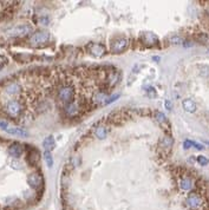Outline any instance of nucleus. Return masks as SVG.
I'll list each match as a JSON object with an SVG mask.
<instances>
[{
	"instance_id": "f257e3e1",
	"label": "nucleus",
	"mask_w": 209,
	"mask_h": 210,
	"mask_svg": "<svg viewBox=\"0 0 209 210\" xmlns=\"http://www.w3.org/2000/svg\"><path fill=\"white\" fill-rule=\"evenodd\" d=\"M58 99L64 104L72 103L75 99V87L72 85H63L58 89Z\"/></svg>"
},
{
	"instance_id": "f03ea898",
	"label": "nucleus",
	"mask_w": 209,
	"mask_h": 210,
	"mask_svg": "<svg viewBox=\"0 0 209 210\" xmlns=\"http://www.w3.org/2000/svg\"><path fill=\"white\" fill-rule=\"evenodd\" d=\"M64 113L66 117H70V118H73V117H77L80 112H82V104L78 102V100H73L72 103H69L66 105H64Z\"/></svg>"
},
{
	"instance_id": "7ed1b4c3",
	"label": "nucleus",
	"mask_w": 209,
	"mask_h": 210,
	"mask_svg": "<svg viewBox=\"0 0 209 210\" xmlns=\"http://www.w3.org/2000/svg\"><path fill=\"white\" fill-rule=\"evenodd\" d=\"M48 39H50V33L47 31H38L31 36L30 44L32 46H40L46 41H48Z\"/></svg>"
},
{
	"instance_id": "20e7f679",
	"label": "nucleus",
	"mask_w": 209,
	"mask_h": 210,
	"mask_svg": "<svg viewBox=\"0 0 209 210\" xmlns=\"http://www.w3.org/2000/svg\"><path fill=\"white\" fill-rule=\"evenodd\" d=\"M6 112L8 116L13 117V118H17L19 117L21 111H23V106L19 100H15V99H12L10 100L7 104H6V108H5Z\"/></svg>"
},
{
	"instance_id": "39448f33",
	"label": "nucleus",
	"mask_w": 209,
	"mask_h": 210,
	"mask_svg": "<svg viewBox=\"0 0 209 210\" xmlns=\"http://www.w3.org/2000/svg\"><path fill=\"white\" fill-rule=\"evenodd\" d=\"M31 32H32L31 25H19V26H15L7 31V33L12 37H25Z\"/></svg>"
},
{
	"instance_id": "423d86ee",
	"label": "nucleus",
	"mask_w": 209,
	"mask_h": 210,
	"mask_svg": "<svg viewBox=\"0 0 209 210\" xmlns=\"http://www.w3.org/2000/svg\"><path fill=\"white\" fill-rule=\"evenodd\" d=\"M86 50L89 51V53L95 56V57H102L107 53V50H105V46L102 45V44H98V43H90L86 45Z\"/></svg>"
},
{
	"instance_id": "0eeeda50",
	"label": "nucleus",
	"mask_w": 209,
	"mask_h": 210,
	"mask_svg": "<svg viewBox=\"0 0 209 210\" xmlns=\"http://www.w3.org/2000/svg\"><path fill=\"white\" fill-rule=\"evenodd\" d=\"M27 184L34 189V190H38L43 187V177L42 175L38 172H32L27 176Z\"/></svg>"
},
{
	"instance_id": "6e6552de",
	"label": "nucleus",
	"mask_w": 209,
	"mask_h": 210,
	"mask_svg": "<svg viewBox=\"0 0 209 210\" xmlns=\"http://www.w3.org/2000/svg\"><path fill=\"white\" fill-rule=\"evenodd\" d=\"M128 45H129V41L125 38H117L112 40L110 48L115 53H120V52H123L128 48Z\"/></svg>"
},
{
	"instance_id": "1a4fd4ad",
	"label": "nucleus",
	"mask_w": 209,
	"mask_h": 210,
	"mask_svg": "<svg viewBox=\"0 0 209 210\" xmlns=\"http://www.w3.org/2000/svg\"><path fill=\"white\" fill-rule=\"evenodd\" d=\"M187 205L190 209H193V210L199 209L202 205L201 196L199 194H196V192H190V194L188 195V197H187Z\"/></svg>"
},
{
	"instance_id": "9d476101",
	"label": "nucleus",
	"mask_w": 209,
	"mask_h": 210,
	"mask_svg": "<svg viewBox=\"0 0 209 210\" xmlns=\"http://www.w3.org/2000/svg\"><path fill=\"white\" fill-rule=\"evenodd\" d=\"M7 152H8V155L11 157H13V158H19V157L23 155V152H24V148H23V145L20 143L14 142L8 146Z\"/></svg>"
},
{
	"instance_id": "9b49d317",
	"label": "nucleus",
	"mask_w": 209,
	"mask_h": 210,
	"mask_svg": "<svg viewBox=\"0 0 209 210\" xmlns=\"http://www.w3.org/2000/svg\"><path fill=\"white\" fill-rule=\"evenodd\" d=\"M141 40L143 44L148 45V46H154L158 43V38L155 36L154 33H150V32H145L141 36Z\"/></svg>"
},
{
	"instance_id": "f8f14e48",
	"label": "nucleus",
	"mask_w": 209,
	"mask_h": 210,
	"mask_svg": "<svg viewBox=\"0 0 209 210\" xmlns=\"http://www.w3.org/2000/svg\"><path fill=\"white\" fill-rule=\"evenodd\" d=\"M21 90V87L20 85L17 83V82H11L6 85L5 87V92L8 95V96H15V95H18Z\"/></svg>"
},
{
	"instance_id": "ddd939ff",
	"label": "nucleus",
	"mask_w": 209,
	"mask_h": 210,
	"mask_svg": "<svg viewBox=\"0 0 209 210\" xmlns=\"http://www.w3.org/2000/svg\"><path fill=\"white\" fill-rule=\"evenodd\" d=\"M179 185H180V188H181L182 190H184V191H189V190H191V188H193L194 183H193V180H191L190 177H188V176H183V177L180 180Z\"/></svg>"
},
{
	"instance_id": "4468645a",
	"label": "nucleus",
	"mask_w": 209,
	"mask_h": 210,
	"mask_svg": "<svg viewBox=\"0 0 209 210\" xmlns=\"http://www.w3.org/2000/svg\"><path fill=\"white\" fill-rule=\"evenodd\" d=\"M5 132H7L8 135H13V136H18V137H27L28 136V132L21 128H11L8 126Z\"/></svg>"
},
{
	"instance_id": "2eb2a0df",
	"label": "nucleus",
	"mask_w": 209,
	"mask_h": 210,
	"mask_svg": "<svg viewBox=\"0 0 209 210\" xmlns=\"http://www.w3.org/2000/svg\"><path fill=\"white\" fill-rule=\"evenodd\" d=\"M182 106L189 113H193V112L196 111V104H195V102L193 99H190V98H187V99H184L182 102Z\"/></svg>"
},
{
	"instance_id": "dca6fc26",
	"label": "nucleus",
	"mask_w": 209,
	"mask_h": 210,
	"mask_svg": "<svg viewBox=\"0 0 209 210\" xmlns=\"http://www.w3.org/2000/svg\"><path fill=\"white\" fill-rule=\"evenodd\" d=\"M43 146H44V149H45V151H52L55 149V146H56V142H55V138L52 137V136H48V137H46L45 139H44V142H43Z\"/></svg>"
},
{
	"instance_id": "f3484780",
	"label": "nucleus",
	"mask_w": 209,
	"mask_h": 210,
	"mask_svg": "<svg viewBox=\"0 0 209 210\" xmlns=\"http://www.w3.org/2000/svg\"><path fill=\"white\" fill-rule=\"evenodd\" d=\"M95 135H96V137L97 138H99V139H104L107 136H108V130H107V128L105 126H98L97 129H96V131H95Z\"/></svg>"
},
{
	"instance_id": "a211bd4d",
	"label": "nucleus",
	"mask_w": 209,
	"mask_h": 210,
	"mask_svg": "<svg viewBox=\"0 0 209 210\" xmlns=\"http://www.w3.org/2000/svg\"><path fill=\"white\" fill-rule=\"evenodd\" d=\"M38 156H39V153H38L37 150H32V152H31L30 156H28V163L32 164V165H34V164H36V162H38V160H39Z\"/></svg>"
},
{
	"instance_id": "6ab92c4d",
	"label": "nucleus",
	"mask_w": 209,
	"mask_h": 210,
	"mask_svg": "<svg viewBox=\"0 0 209 210\" xmlns=\"http://www.w3.org/2000/svg\"><path fill=\"white\" fill-rule=\"evenodd\" d=\"M172 143H174V141H172V138L170 137V136H165L163 139H162V142H161V146L162 148H168V149H170L171 146H172Z\"/></svg>"
},
{
	"instance_id": "aec40b11",
	"label": "nucleus",
	"mask_w": 209,
	"mask_h": 210,
	"mask_svg": "<svg viewBox=\"0 0 209 210\" xmlns=\"http://www.w3.org/2000/svg\"><path fill=\"white\" fill-rule=\"evenodd\" d=\"M155 117H156V120L158 122V124H161V125L168 124V119H167V117L164 116V113H162V112H156V113H155Z\"/></svg>"
},
{
	"instance_id": "412c9836",
	"label": "nucleus",
	"mask_w": 209,
	"mask_h": 210,
	"mask_svg": "<svg viewBox=\"0 0 209 210\" xmlns=\"http://www.w3.org/2000/svg\"><path fill=\"white\" fill-rule=\"evenodd\" d=\"M44 158H45V162H46V165L48 168H51L53 165V158H52V155L50 151H45L44 152Z\"/></svg>"
},
{
	"instance_id": "4be33fe9",
	"label": "nucleus",
	"mask_w": 209,
	"mask_h": 210,
	"mask_svg": "<svg viewBox=\"0 0 209 210\" xmlns=\"http://www.w3.org/2000/svg\"><path fill=\"white\" fill-rule=\"evenodd\" d=\"M196 161L199 162L200 165H207V164L209 163V160L207 158V157H204V156H197V160H196Z\"/></svg>"
},
{
	"instance_id": "5701e85b",
	"label": "nucleus",
	"mask_w": 209,
	"mask_h": 210,
	"mask_svg": "<svg viewBox=\"0 0 209 210\" xmlns=\"http://www.w3.org/2000/svg\"><path fill=\"white\" fill-rule=\"evenodd\" d=\"M11 166H12L13 169H15V170L23 169V164H21L19 161H17V160H13V161L11 162Z\"/></svg>"
},
{
	"instance_id": "b1692460",
	"label": "nucleus",
	"mask_w": 209,
	"mask_h": 210,
	"mask_svg": "<svg viewBox=\"0 0 209 210\" xmlns=\"http://www.w3.org/2000/svg\"><path fill=\"white\" fill-rule=\"evenodd\" d=\"M170 41H171L172 44H182V43H183V39H182L181 37L175 36V37H172V38L170 39Z\"/></svg>"
},
{
	"instance_id": "393cba45",
	"label": "nucleus",
	"mask_w": 209,
	"mask_h": 210,
	"mask_svg": "<svg viewBox=\"0 0 209 210\" xmlns=\"http://www.w3.org/2000/svg\"><path fill=\"white\" fill-rule=\"evenodd\" d=\"M8 126H10V125H8L7 122H5V120H0V129H1V130H4V131H5Z\"/></svg>"
},
{
	"instance_id": "a878e982",
	"label": "nucleus",
	"mask_w": 209,
	"mask_h": 210,
	"mask_svg": "<svg viewBox=\"0 0 209 210\" xmlns=\"http://www.w3.org/2000/svg\"><path fill=\"white\" fill-rule=\"evenodd\" d=\"M119 97V95H113V96H111V97H109L108 99H107V102H105V104H110V103H112V102H115L117 98Z\"/></svg>"
},
{
	"instance_id": "bb28decb",
	"label": "nucleus",
	"mask_w": 209,
	"mask_h": 210,
	"mask_svg": "<svg viewBox=\"0 0 209 210\" xmlns=\"http://www.w3.org/2000/svg\"><path fill=\"white\" fill-rule=\"evenodd\" d=\"M191 146H195V148L199 149V150H202V149H203V145H202V144L196 143V142H193V141H191Z\"/></svg>"
},
{
	"instance_id": "cd10ccee",
	"label": "nucleus",
	"mask_w": 209,
	"mask_h": 210,
	"mask_svg": "<svg viewBox=\"0 0 209 210\" xmlns=\"http://www.w3.org/2000/svg\"><path fill=\"white\" fill-rule=\"evenodd\" d=\"M183 145H184V149H189V148H191V141H184Z\"/></svg>"
},
{
	"instance_id": "c85d7f7f",
	"label": "nucleus",
	"mask_w": 209,
	"mask_h": 210,
	"mask_svg": "<svg viewBox=\"0 0 209 210\" xmlns=\"http://www.w3.org/2000/svg\"><path fill=\"white\" fill-rule=\"evenodd\" d=\"M165 108L168 110H171V102L170 100H165Z\"/></svg>"
}]
</instances>
